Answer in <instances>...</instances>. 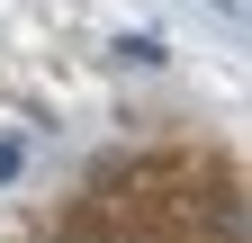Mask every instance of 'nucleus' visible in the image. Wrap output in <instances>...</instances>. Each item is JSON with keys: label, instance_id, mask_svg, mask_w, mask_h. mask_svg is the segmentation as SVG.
<instances>
[{"label": "nucleus", "instance_id": "nucleus-2", "mask_svg": "<svg viewBox=\"0 0 252 243\" xmlns=\"http://www.w3.org/2000/svg\"><path fill=\"white\" fill-rule=\"evenodd\" d=\"M18 171H27V144L9 135V144H0V189H9V180H18Z\"/></svg>", "mask_w": 252, "mask_h": 243}, {"label": "nucleus", "instance_id": "nucleus-1", "mask_svg": "<svg viewBox=\"0 0 252 243\" xmlns=\"http://www.w3.org/2000/svg\"><path fill=\"white\" fill-rule=\"evenodd\" d=\"M108 54H117V63H162V45H153V36H117Z\"/></svg>", "mask_w": 252, "mask_h": 243}]
</instances>
